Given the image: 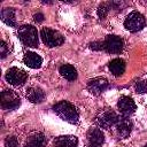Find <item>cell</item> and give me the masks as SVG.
Here are the masks:
<instances>
[{
    "label": "cell",
    "mask_w": 147,
    "mask_h": 147,
    "mask_svg": "<svg viewBox=\"0 0 147 147\" xmlns=\"http://www.w3.org/2000/svg\"><path fill=\"white\" fill-rule=\"evenodd\" d=\"M86 137H87V140L90 141L91 145H94V146H98V147H100L105 142V134H103V132L100 129L94 127V126L88 129Z\"/></svg>",
    "instance_id": "obj_13"
},
{
    "label": "cell",
    "mask_w": 147,
    "mask_h": 147,
    "mask_svg": "<svg viewBox=\"0 0 147 147\" xmlns=\"http://www.w3.org/2000/svg\"><path fill=\"white\" fill-rule=\"evenodd\" d=\"M0 103L3 110H15L21 106V98L13 90H5L1 92Z\"/></svg>",
    "instance_id": "obj_4"
},
{
    "label": "cell",
    "mask_w": 147,
    "mask_h": 147,
    "mask_svg": "<svg viewBox=\"0 0 147 147\" xmlns=\"http://www.w3.org/2000/svg\"><path fill=\"white\" fill-rule=\"evenodd\" d=\"M11 51V47L9 44H7L5 40H1L0 42V57L1 59H5Z\"/></svg>",
    "instance_id": "obj_21"
},
{
    "label": "cell",
    "mask_w": 147,
    "mask_h": 147,
    "mask_svg": "<svg viewBox=\"0 0 147 147\" xmlns=\"http://www.w3.org/2000/svg\"><path fill=\"white\" fill-rule=\"evenodd\" d=\"M46 144H47V139L44 133L33 132L28 137L24 147H45Z\"/></svg>",
    "instance_id": "obj_12"
},
{
    "label": "cell",
    "mask_w": 147,
    "mask_h": 147,
    "mask_svg": "<svg viewBox=\"0 0 147 147\" xmlns=\"http://www.w3.org/2000/svg\"><path fill=\"white\" fill-rule=\"evenodd\" d=\"M53 111L63 121L70 123V124H77L78 119H79V114L77 108L69 101L62 100L59 101L57 103H55L52 107Z\"/></svg>",
    "instance_id": "obj_1"
},
{
    "label": "cell",
    "mask_w": 147,
    "mask_h": 147,
    "mask_svg": "<svg viewBox=\"0 0 147 147\" xmlns=\"http://www.w3.org/2000/svg\"><path fill=\"white\" fill-rule=\"evenodd\" d=\"M44 18H45V16H44V14L40 13V11H38L37 14L33 15V20H34L37 23H41V22L44 21Z\"/></svg>",
    "instance_id": "obj_25"
},
{
    "label": "cell",
    "mask_w": 147,
    "mask_h": 147,
    "mask_svg": "<svg viewBox=\"0 0 147 147\" xmlns=\"http://www.w3.org/2000/svg\"><path fill=\"white\" fill-rule=\"evenodd\" d=\"M0 16H1V20L7 25L13 26V28H16V25H17V23H16V11H15L14 8L9 7V8L1 9Z\"/></svg>",
    "instance_id": "obj_17"
},
{
    "label": "cell",
    "mask_w": 147,
    "mask_h": 147,
    "mask_svg": "<svg viewBox=\"0 0 147 147\" xmlns=\"http://www.w3.org/2000/svg\"><path fill=\"white\" fill-rule=\"evenodd\" d=\"M88 147H98V146H94V145H90Z\"/></svg>",
    "instance_id": "obj_27"
},
{
    "label": "cell",
    "mask_w": 147,
    "mask_h": 147,
    "mask_svg": "<svg viewBox=\"0 0 147 147\" xmlns=\"http://www.w3.org/2000/svg\"><path fill=\"white\" fill-rule=\"evenodd\" d=\"M28 79V74L17 67H13L6 72V80L13 86H22Z\"/></svg>",
    "instance_id": "obj_8"
},
{
    "label": "cell",
    "mask_w": 147,
    "mask_h": 147,
    "mask_svg": "<svg viewBox=\"0 0 147 147\" xmlns=\"http://www.w3.org/2000/svg\"><path fill=\"white\" fill-rule=\"evenodd\" d=\"M110 8H111V7H110V3H109V2H102L101 5H99V7H98V9H96V14H98L99 18H100V20L106 18V16L108 15Z\"/></svg>",
    "instance_id": "obj_20"
},
{
    "label": "cell",
    "mask_w": 147,
    "mask_h": 147,
    "mask_svg": "<svg viewBox=\"0 0 147 147\" xmlns=\"http://www.w3.org/2000/svg\"><path fill=\"white\" fill-rule=\"evenodd\" d=\"M59 71L61 74V76L63 78H65L67 80H69V82H72V80H76L77 79V76H78L77 70L71 64H62L60 67Z\"/></svg>",
    "instance_id": "obj_18"
},
{
    "label": "cell",
    "mask_w": 147,
    "mask_h": 147,
    "mask_svg": "<svg viewBox=\"0 0 147 147\" xmlns=\"http://www.w3.org/2000/svg\"><path fill=\"white\" fill-rule=\"evenodd\" d=\"M146 24V20H145V16L139 13V11H131L125 21H124V26L127 31L130 32H137V31H140Z\"/></svg>",
    "instance_id": "obj_6"
},
{
    "label": "cell",
    "mask_w": 147,
    "mask_h": 147,
    "mask_svg": "<svg viewBox=\"0 0 147 147\" xmlns=\"http://www.w3.org/2000/svg\"><path fill=\"white\" fill-rule=\"evenodd\" d=\"M42 3H47V5H51L52 2H51V1H42Z\"/></svg>",
    "instance_id": "obj_26"
},
{
    "label": "cell",
    "mask_w": 147,
    "mask_h": 147,
    "mask_svg": "<svg viewBox=\"0 0 147 147\" xmlns=\"http://www.w3.org/2000/svg\"><path fill=\"white\" fill-rule=\"evenodd\" d=\"M40 37L42 42L48 47H57L64 41L62 33L51 28H42L40 31Z\"/></svg>",
    "instance_id": "obj_3"
},
{
    "label": "cell",
    "mask_w": 147,
    "mask_h": 147,
    "mask_svg": "<svg viewBox=\"0 0 147 147\" xmlns=\"http://www.w3.org/2000/svg\"><path fill=\"white\" fill-rule=\"evenodd\" d=\"M116 131H117V134L119 138L124 139V138H127L132 131V122L129 117H125V116H122L118 118L117 123H116Z\"/></svg>",
    "instance_id": "obj_11"
},
{
    "label": "cell",
    "mask_w": 147,
    "mask_h": 147,
    "mask_svg": "<svg viewBox=\"0 0 147 147\" xmlns=\"http://www.w3.org/2000/svg\"><path fill=\"white\" fill-rule=\"evenodd\" d=\"M144 147H147V144H146V145H145V146H144Z\"/></svg>",
    "instance_id": "obj_28"
},
{
    "label": "cell",
    "mask_w": 147,
    "mask_h": 147,
    "mask_svg": "<svg viewBox=\"0 0 147 147\" xmlns=\"http://www.w3.org/2000/svg\"><path fill=\"white\" fill-rule=\"evenodd\" d=\"M55 147H77L78 139L75 136H60L54 139Z\"/></svg>",
    "instance_id": "obj_16"
},
{
    "label": "cell",
    "mask_w": 147,
    "mask_h": 147,
    "mask_svg": "<svg viewBox=\"0 0 147 147\" xmlns=\"http://www.w3.org/2000/svg\"><path fill=\"white\" fill-rule=\"evenodd\" d=\"M109 87V83L106 78L103 77H95L93 79H90L87 82V90L94 94V95H99L102 92H105L107 88Z\"/></svg>",
    "instance_id": "obj_10"
},
{
    "label": "cell",
    "mask_w": 147,
    "mask_h": 147,
    "mask_svg": "<svg viewBox=\"0 0 147 147\" xmlns=\"http://www.w3.org/2000/svg\"><path fill=\"white\" fill-rule=\"evenodd\" d=\"M5 146L6 147H18V140L15 136H8L5 139Z\"/></svg>",
    "instance_id": "obj_23"
},
{
    "label": "cell",
    "mask_w": 147,
    "mask_h": 147,
    "mask_svg": "<svg viewBox=\"0 0 147 147\" xmlns=\"http://www.w3.org/2000/svg\"><path fill=\"white\" fill-rule=\"evenodd\" d=\"M23 62L24 64H26L29 68H32V69H38L41 67L42 64V59L34 52H26L24 54V57H23Z\"/></svg>",
    "instance_id": "obj_15"
},
{
    "label": "cell",
    "mask_w": 147,
    "mask_h": 147,
    "mask_svg": "<svg viewBox=\"0 0 147 147\" xmlns=\"http://www.w3.org/2000/svg\"><path fill=\"white\" fill-rule=\"evenodd\" d=\"M26 99L32 103H41L45 100V92L40 87H29L25 92Z\"/></svg>",
    "instance_id": "obj_14"
},
{
    "label": "cell",
    "mask_w": 147,
    "mask_h": 147,
    "mask_svg": "<svg viewBox=\"0 0 147 147\" xmlns=\"http://www.w3.org/2000/svg\"><path fill=\"white\" fill-rule=\"evenodd\" d=\"M124 42L121 37L115 34H109L102 41V48L110 54H119L123 51Z\"/></svg>",
    "instance_id": "obj_7"
},
{
    "label": "cell",
    "mask_w": 147,
    "mask_h": 147,
    "mask_svg": "<svg viewBox=\"0 0 147 147\" xmlns=\"http://www.w3.org/2000/svg\"><path fill=\"white\" fill-rule=\"evenodd\" d=\"M109 70L116 77L122 76L124 74V71H125V61L122 60V59L111 60L110 63H109Z\"/></svg>",
    "instance_id": "obj_19"
},
{
    "label": "cell",
    "mask_w": 147,
    "mask_h": 147,
    "mask_svg": "<svg viewBox=\"0 0 147 147\" xmlns=\"http://www.w3.org/2000/svg\"><path fill=\"white\" fill-rule=\"evenodd\" d=\"M117 108L119 110V113L125 116V117H129L130 115H132L136 109H137V106H136V102L133 101L132 98L130 96H126V95H123L118 99V102H117Z\"/></svg>",
    "instance_id": "obj_9"
},
{
    "label": "cell",
    "mask_w": 147,
    "mask_h": 147,
    "mask_svg": "<svg viewBox=\"0 0 147 147\" xmlns=\"http://www.w3.org/2000/svg\"><path fill=\"white\" fill-rule=\"evenodd\" d=\"M17 37L23 45L28 47H38V44H39L38 31L33 25L25 24L20 26L17 29Z\"/></svg>",
    "instance_id": "obj_2"
},
{
    "label": "cell",
    "mask_w": 147,
    "mask_h": 147,
    "mask_svg": "<svg viewBox=\"0 0 147 147\" xmlns=\"http://www.w3.org/2000/svg\"><path fill=\"white\" fill-rule=\"evenodd\" d=\"M136 92L139 94H144L147 93V79H142V80H138L136 83Z\"/></svg>",
    "instance_id": "obj_22"
},
{
    "label": "cell",
    "mask_w": 147,
    "mask_h": 147,
    "mask_svg": "<svg viewBox=\"0 0 147 147\" xmlns=\"http://www.w3.org/2000/svg\"><path fill=\"white\" fill-rule=\"evenodd\" d=\"M90 48H91V49H94V51L103 49V48H102V42H100V41H94V42H91V44H90Z\"/></svg>",
    "instance_id": "obj_24"
},
{
    "label": "cell",
    "mask_w": 147,
    "mask_h": 147,
    "mask_svg": "<svg viewBox=\"0 0 147 147\" xmlns=\"http://www.w3.org/2000/svg\"><path fill=\"white\" fill-rule=\"evenodd\" d=\"M118 115L111 110V109H105L98 113V115L95 116V123L98 126L102 127V129H110L111 126L116 125L117 121H118Z\"/></svg>",
    "instance_id": "obj_5"
}]
</instances>
